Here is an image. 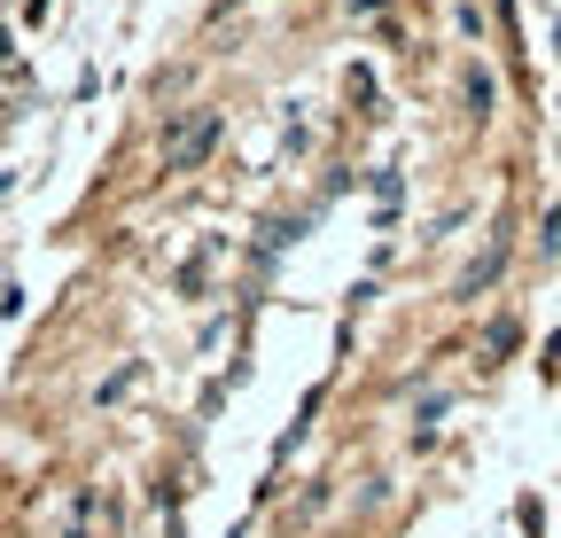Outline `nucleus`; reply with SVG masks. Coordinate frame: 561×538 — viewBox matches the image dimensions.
Returning a JSON list of instances; mask_svg holds the SVG:
<instances>
[{
  "mask_svg": "<svg viewBox=\"0 0 561 538\" xmlns=\"http://www.w3.org/2000/svg\"><path fill=\"white\" fill-rule=\"evenodd\" d=\"M210 141H219V110H195L180 133H172V149H164V164L172 172H195L203 157H210Z\"/></svg>",
  "mask_w": 561,
  "mask_h": 538,
  "instance_id": "nucleus-1",
  "label": "nucleus"
},
{
  "mask_svg": "<svg viewBox=\"0 0 561 538\" xmlns=\"http://www.w3.org/2000/svg\"><path fill=\"white\" fill-rule=\"evenodd\" d=\"M500 265H507V250H500V242H491V250H483V265H476V274H468V282H460V297H476V289H483V282H491V274H500Z\"/></svg>",
  "mask_w": 561,
  "mask_h": 538,
  "instance_id": "nucleus-2",
  "label": "nucleus"
},
{
  "mask_svg": "<svg viewBox=\"0 0 561 538\" xmlns=\"http://www.w3.org/2000/svg\"><path fill=\"white\" fill-rule=\"evenodd\" d=\"M483 352H491V359H507V352H515V320H491V335H483Z\"/></svg>",
  "mask_w": 561,
  "mask_h": 538,
  "instance_id": "nucleus-3",
  "label": "nucleus"
}]
</instances>
